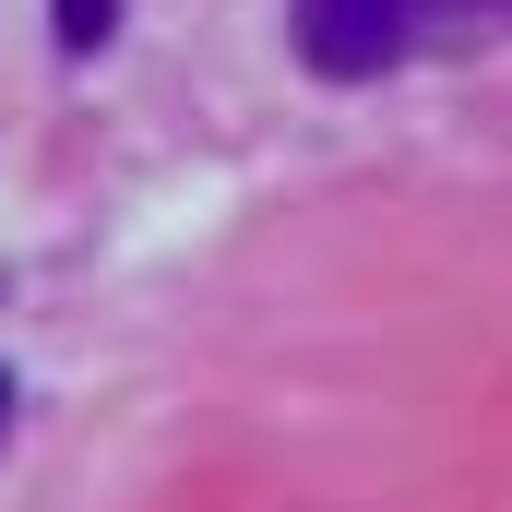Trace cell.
I'll list each match as a JSON object with an SVG mask.
<instances>
[{
    "label": "cell",
    "mask_w": 512,
    "mask_h": 512,
    "mask_svg": "<svg viewBox=\"0 0 512 512\" xmlns=\"http://www.w3.org/2000/svg\"><path fill=\"white\" fill-rule=\"evenodd\" d=\"M286 36H298V60H310L322 84H370V72L405 60L417 12H405V0H286Z\"/></svg>",
    "instance_id": "6da1fadb"
},
{
    "label": "cell",
    "mask_w": 512,
    "mask_h": 512,
    "mask_svg": "<svg viewBox=\"0 0 512 512\" xmlns=\"http://www.w3.org/2000/svg\"><path fill=\"white\" fill-rule=\"evenodd\" d=\"M48 12H60V48H72V60H96V48L120 36V0H48Z\"/></svg>",
    "instance_id": "7a4b0ae2"
},
{
    "label": "cell",
    "mask_w": 512,
    "mask_h": 512,
    "mask_svg": "<svg viewBox=\"0 0 512 512\" xmlns=\"http://www.w3.org/2000/svg\"><path fill=\"white\" fill-rule=\"evenodd\" d=\"M417 24H489V12H512V0H405Z\"/></svg>",
    "instance_id": "3957f363"
},
{
    "label": "cell",
    "mask_w": 512,
    "mask_h": 512,
    "mask_svg": "<svg viewBox=\"0 0 512 512\" xmlns=\"http://www.w3.org/2000/svg\"><path fill=\"white\" fill-rule=\"evenodd\" d=\"M0 429H12V370H0Z\"/></svg>",
    "instance_id": "277c9868"
}]
</instances>
